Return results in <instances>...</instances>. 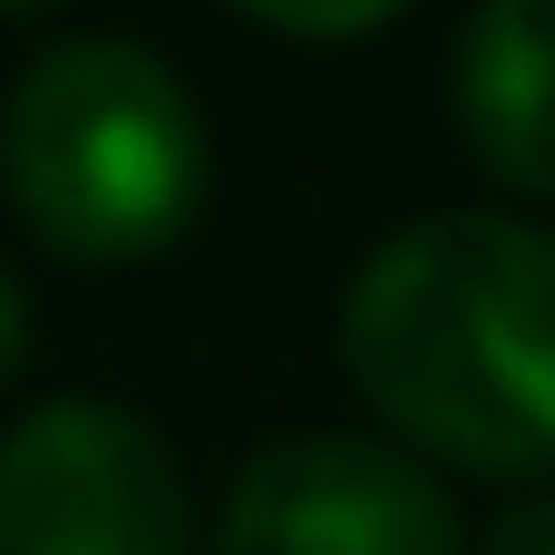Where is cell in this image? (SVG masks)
Instances as JSON below:
<instances>
[{"instance_id":"cell-4","label":"cell","mask_w":555,"mask_h":555,"mask_svg":"<svg viewBox=\"0 0 555 555\" xmlns=\"http://www.w3.org/2000/svg\"><path fill=\"white\" fill-rule=\"evenodd\" d=\"M224 555H468L449 488L371 439H283L224 498Z\"/></svg>"},{"instance_id":"cell-3","label":"cell","mask_w":555,"mask_h":555,"mask_svg":"<svg viewBox=\"0 0 555 555\" xmlns=\"http://www.w3.org/2000/svg\"><path fill=\"white\" fill-rule=\"evenodd\" d=\"M0 555H195L176 449L117 400H39L0 439Z\"/></svg>"},{"instance_id":"cell-7","label":"cell","mask_w":555,"mask_h":555,"mask_svg":"<svg viewBox=\"0 0 555 555\" xmlns=\"http://www.w3.org/2000/svg\"><path fill=\"white\" fill-rule=\"evenodd\" d=\"M478 555H555V498H527V507H507L498 527H488V546Z\"/></svg>"},{"instance_id":"cell-5","label":"cell","mask_w":555,"mask_h":555,"mask_svg":"<svg viewBox=\"0 0 555 555\" xmlns=\"http://www.w3.org/2000/svg\"><path fill=\"white\" fill-rule=\"evenodd\" d=\"M459 137L517 195H555V0H488L459 29Z\"/></svg>"},{"instance_id":"cell-6","label":"cell","mask_w":555,"mask_h":555,"mask_svg":"<svg viewBox=\"0 0 555 555\" xmlns=\"http://www.w3.org/2000/svg\"><path fill=\"white\" fill-rule=\"evenodd\" d=\"M263 29H283V39H371V29H390V10H254Z\"/></svg>"},{"instance_id":"cell-1","label":"cell","mask_w":555,"mask_h":555,"mask_svg":"<svg viewBox=\"0 0 555 555\" xmlns=\"http://www.w3.org/2000/svg\"><path fill=\"white\" fill-rule=\"evenodd\" d=\"M361 400L478 478L555 468V234L517 215H420L341 293Z\"/></svg>"},{"instance_id":"cell-2","label":"cell","mask_w":555,"mask_h":555,"mask_svg":"<svg viewBox=\"0 0 555 555\" xmlns=\"http://www.w3.org/2000/svg\"><path fill=\"white\" fill-rule=\"evenodd\" d=\"M0 185L59 254H166L205 205V117L137 39H68L29 59L0 117Z\"/></svg>"},{"instance_id":"cell-8","label":"cell","mask_w":555,"mask_h":555,"mask_svg":"<svg viewBox=\"0 0 555 555\" xmlns=\"http://www.w3.org/2000/svg\"><path fill=\"white\" fill-rule=\"evenodd\" d=\"M20 351H29V322H20V283L0 273V390H10V371H20Z\"/></svg>"}]
</instances>
